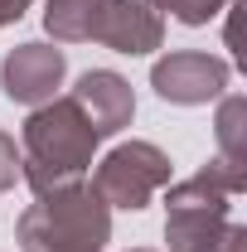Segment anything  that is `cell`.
Returning <instances> with one entry per match:
<instances>
[{"label":"cell","instance_id":"30bf717a","mask_svg":"<svg viewBox=\"0 0 247 252\" xmlns=\"http://www.w3.org/2000/svg\"><path fill=\"white\" fill-rule=\"evenodd\" d=\"M218 160L247 170V97H223L218 107Z\"/></svg>","mask_w":247,"mask_h":252},{"label":"cell","instance_id":"8992f818","mask_svg":"<svg viewBox=\"0 0 247 252\" xmlns=\"http://www.w3.org/2000/svg\"><path fill=\"white\" fill-rule=\"evenodd\" d=\"M63 73H68L63 49L34 39V44H20V49L5 54V63H0V93L10 102H20V107H44L59 93Z\"/></svg>","mask_w":247,"mask_h":252},{"label":"cell","instance_id":"6da1fadb","mask_svg":"<svg viewBox=\"0 0 247 252\" xmlns=\"http://www.w3.org/2000/svg\"><path fill=\"white\" fill-rule=\"evenodd\" d=\"M25 156H20V180L34 189V194H49V189H68L83 185L88 165H93L97 136L88 117L78 112L73 97H49L44 107H34L25 117Z\"/></svg>","mask_w":247,"mask_h":252},{"label":"cell","instance_id":"8fae6325","mask_svg":"<svg viewBox=\"0 0 247 252\" xmlns=\"http://www.w3.org/2000/svg\"><path fill=\"white\" fill-rule=\"evenodd\" d=\"M20 180V151H15V141L0 131V194Z\"/></svg>","mask_w":247,"mask_h":252},{"label":"cell","instance_id":"ba28073f","mask_svg":"<svg viewBox=\"0 0 247 252\" xmlns=\"http://www.w3.org/2000/svg\"><path fill=\"white\" fill-rule=\"evenodd\" d=\"M73 102H78V112L88 117V126H93L97 136H117L136 117V93H131V83H126L122 73H112V68L83 73L78 88H73Z\"/></svg>","mask_w":247,"mask_h":252},{"label":"cell","instance_id":"4fadbf2b","mask_svg":"<svg viewBox=\"0 0 247 252\" xmlns=\"http://www.w3.org/2000/svg\"><path fill=\"white\" fill-rule=\"evenodd\" d=\"M25 10H30V0H0V30H5V25H15Z\"/></svg>","mask_w":247,"mask_h":252},{"label":"cell","instance_id":"52a82bcc","mask_svg":"<svg viewBox=\"0 0 247 252\" xmlns=\"http://www.w3.org/2000/svg\"><path fill=\"white\" fill-rule=\"evenodd\" d=\"M93 39L112 54H151L160 49L165 39V20L151 0H102L97 10V25H93Z\"/></svg>","mask_w":247,"mask_h":252},{"label":"cell","instance_id":"5bb4252c","mask_svg":"<svg viewBox=\"0 0 247 252\" xmlns=\"http://www.w3.org/2000/svg\"><path fill=\"white\" fill-rule=\"evenodd\" d=\"M155 10H170V15H175V10H180V5H185V0H151Z\"/></svg>","mask_w":247,"mask_h":252},{"label":"cell","instance_id":"9c48e42d","mask_svg":"<svg viewBox=\"0 0 247 252\" xmlns=\"http://www.w3.org/2000/svg\"><path fill=\"white\" fill-rule=\"evenodd\" d=\"M97 10H102V0H49L44 5V30L59 44H83V39H93Z\"/></svg>","mask_w":247,"mask_h":252},{"label":"cell","instance_id":"9a60e30c","mask_svg":"<svg viewBox=\"0 0 247 252\" xmlns=\"http://www.w3.org/2000/svg\"><path fill=\"white\" fill-rule=\"evenodd\" d=\"M131 252H155V248H131Z\"/></svg>","mask_w":247,"mask_h":252},{"label":"cell","instance_id":"277c9868","mask_svg":"<svg viewBox=\"0 0 247 252\" xmlns=\"http://www.w3.org/2000/svg\"><path fill=\"white\" fill-rule=\"evenodd\" d=\"M165 185H170V156L151 141H122L93 175V189L107 209H146L151 194Z\"/></svg>","mask_w":247,"mask_h":252},{"label":"cell","instance_id":"5b68a950","mask_svg":"<svg viewBox=\"0 0 247 252\" xmlns=\"http://www.w3.org/2000/svg\"><path fill=\"white\" fill-rule=\"evenodd\" d=\"M228 78H233V68L204 49H175L151 68V88L175 107H204V102L223 97Z\"/></svg>","mask_w":247,"mask_h":252},{"label":"cell","instance_id":"7c38bea8","mask_svg":"<svg viewBox=\"0 0 247 252\" xmlns=\"http://www.w3.org/2000/svg\"><path fill=\"white\" fill-rule=\"evenodd\" d=\"M214 252H247V228H243V223H233V228L223 233V243H218Z\"/></svg>","mask_w":247,"mask_h":252},{"label":"cell","instance_id":"3957f363","mask_svg":"<svg viewBox=\"0 0 247 252\" xmlns=\"http://www.w3.org/2000/svg\"><path fill=\"white\" fill-rule=\"evenodd\" d=\"M15 233L25 252H102L112 238V209L102 204L93 185L49 189V194H34Z\"/></svg>","mask_w":247,"mask_h":252},{"label":"cell","instance_id":"7a4b0ae2","mask_svg":"<svg viewBox=\"0 0 247 252\" xmlns=\"http://www.w3.org/2000/svg\"><path fill=\"white\" fill-rule=\"evenodd\" d=\"M247 189V170L209 160L199 175H189L165 194V243L170 252H214L233 228V199Z\"/></svg>","mask_w":247,"mask_h":252}]
</instances>
